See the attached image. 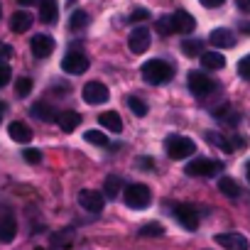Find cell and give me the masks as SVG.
Returning a JSON list of instances; mask_svg holds the SVG:
<instances>
[{"label":"cell","mask_w":250,"mask_h":250,"mask_svg":"<svg viewBox=\"0 0 250 250\" xmlns=\"http://www.w3.org/2000/svg\"><path fill=\"white\" fill-rule=\"evenodd\" d=\"M150 42H152V35H150L147 27H135V30L130 32V37H128V47H130L133 54L147 52V49H150Z\"/></svg>","instance_id":"ba28073f"},{"label":"cell","mask_w":250,"mask_h":250,"mask_svg":"<svg viewBox=\"0 0 250 250\" xmlns=\"http://www.w3.org/2000/svg\"><path fill=\"white\" fill-rule=\"evenodd\" d=\"M187 83H189V91L194 93V96H208L211 91H213V81H211V76H206L204 71H189V76H187Z\"/></svg>","instance_id":"8992f818"},{"label":"cell","mask_w":250,"mask_h":250,"mask_svg":"<svg viewBox=\"0 0 250 250\" xmlns=\"http://www.w3.org/2000/svg\"><path fill=\"white\" fill-rule=\"evenodd\" d=\"M30 91H32V79L20 76V79L15 81V93H18L20 98H27V96H30Z\"/></svg>","instance_id":"f546056e"},{"label":"cell","mask_w":250,"mask_h":250,"mask_svg":"<svg viewBox=\"0 0 250 250\" xmlns=\"http://www.w3.org/2000/svg\"><path fill=\"white\" fill-rule=\"evenodd\" d=\"M218 191H221V194H226V196H230V199H235V196L240 194L238 184H235L230 177H221V179H218Z\"/></svg>","instance_id":"603a6c76"},{"label":"cell","mask_w":250,"mask_h":250,"mask_svg":"<svg viewBox=\"0 0 250 250\" xmlns=\"http://www.w3.org/2000/svg\"><path fill=\"white\" fill-rule=\"evenodd\" d=\"M138 165H140V167H155V162H152V160H147V157H140V160H138Z\"/></svg>","instance_id":"60d3db41"},{"label":"cell","mask_w":250,"mask_h":250,"mask_svg":"<svg viewBox=\"0 0 250 250\" xmlns=\"http://www.w3.org/2000/svg\"><path fill=\"white\" fill-rule=\"evenodd\" d=\"M213 115H216L218 120L228 123V125H235V123H238V113H235V110H230L228 105H226V108H216V110H213Z\"/></svg>","instance_id":"83f0119b"},{"label":"cell","mask_w":250,"mask_h":250,"mask_svg":"<svg viewBox=\"0 0 250 250\" xmlns=\"http://www.w3.org/2000/svg\"><path fill=\"white\" fill-rule=\"evenodd\" d=\"M32 22H35V18H32L27 10H18V13L10 18V30L20 35V32H27V30L32 27Z\"/></svg>","instance_id":"e0dca14e"},{"label":"cell","mask_w":250,"mask_h":250,"mask_svg":"<svg viewBox=\"0 0 250 250\" xmlns=\"http://www.w3.org/2000/svg\"><path fill=\"white\" fill-rule=\"evenodd\" d=\"M98 123L103 125L105 130H110V133H120V130H123V120H120V115H118L115 110L101 113V115H98Z\"/></svg>","instance_id":"d6986e66"},{"label":"cell","mask_w":250,"mask_h":250,"mask_svg":"<svg viewBox=\"0 0 250 250\" xmlns=\"http://www.w3.org/2000/svg\"><path fill=\"white\" fill-rule=\"evenodd\" d=\"M81 93H83V101H86L88 105H101V103H105V101L110 98L108 86L101 83V81H88Z\"/></svg>","instance_id":"5b68a950"},{"label":"cell","mask_w":250,"mask_h":250,"mask_svg":"<svg viewBox=\"0 0 250 250\" xmlns=\"http://www.w3.org/2000/svg\"><path fill=\"white\" fill-rule=\"evenodd\" d=\"M201 64H204V69L218 71V69L226 66V57L218 54V52H201Z\"/></svg>","instance_id":"ffe728a7"},{"label":"cell","mask_w":250,"mask_h":250,"mask_svg":"<svg viewBox=\"0 0 250 250\" xmlns=\"http://www.w3.org/2000/svg\"><path fill=\"white\" fill-rule=\"evenodd\" d=\"M10 81V66L8 64H0V88Z\"/></svg>","instance_id":"8d00e7d4"},{"label":"cell","mask_w":250,"mask_h":250,"mask_svg":"<svg viewBox=\"0 0 250 250\" xmlns=\"http://www.w3.org/2000/svg\"><path fill=\"white\" fill-rule=\"evenodd\" d=\"M165 152L169 155V160H187L196 152V145L191 138H184V135H169L165 140Z\"/></svg>","instance_id":"7a4b0ae2"},{"label":"cell","mask_w":250,"mask_h":250,"mask_svg":"<svg viewBox=\"0 0 250 250\" xmlns=\"http://www.w3.org/2000/svg\"><path fill=\"white\" fill-rule=\"evenodd\" d=\"M169 22H172V32H177V35H191L196 27L194 15H189L187 10H177L174 15H169Z\"/></svg>","instance_id":"8fae6325"},{"label":"cell","mask_w":250,"mask_h":250,"mask_svg":"<svg viewBox=\"0 0 250 250\" xmlns=\"http://www.w3.org/2000/svg\"><path fill=\"white\" fill-rule=\"evenodd\" d=\"M13 57V47L10 44H0V64H5Z\"/></svg>","instance_id":"74e56055"},{"label":"cell","mask_w":250,"mask_h":250,"mask_svg":"<svg viewBox=\"0 0 250 250\" xmlns=\"http://www.w3.org/2000/svg\"><path fill=\"white\" fill-rule=\"evenodd\" d=\"M140 74H143V79H145L147 83L162 86V83H167V81L174 76V69H172V64L165 62V59H150V62L143 64Z\"/></svg>","instance_id":"6da1fadb"},{"label":"cell","mask_w":250,"mask_h":250,"mask_svg":"<svg viewBox=\"0 0 250 250\" xmlns=\"http://www.w3.org/2000/svg\"><path fill=\"white\" fill-rule=\"evenodd\" d=\"M208 42L213 47H218V49H230V47H235V35L230 30H226V27H218V30H211Z\"/></svg>","instance_id":"5bb4252c"},{"label":"cell","mask_w":250,"mask_h":250,"mask_svg":"<svg viewBox=\"0 0 250 250\" xmlns=\"http://www.w3.org/2000/svg\"><path fill=\"white\" fill-rule=\"evenodd\" d=\"M147 18H150V13H147L145 8H135V10L130 13V20H133V22H143V20H147Z\"/></svg>","instance_id":"d590c367"},{"label":"cell","mask_w":250,"mask_h":250,"mask_svg":"<svg viewBox=\"0 0 250 250\" xmlns=\"http://www.w3.org/2000/svg\"><path fill=\"white\" fill-rule=\"evenodd\" d=\"M226 0H201V5L204 8H218V5H223Z\"/></svg>","instance_id":"f35d334b"},{"label":"cell","mask_w":250,"mask_h":250,"mask_svg":"<svg viewBox=\"0 0 250 250\" xmlns=\"http://www.w3.org/2000/svg\"><path fill=\"white\" fill-rule=\"evenodd\" d=\"M0 13H3V8H0Z\"/></svg>","instance_id":"bcb514c9"},{"label":"cell","mask_w":250,"mask_h":250,"mask_svg":"<svg viewBox=\"0 0 250 250\" xmlns=\"http://www.w3.org/2000/svg\"><path fill=\"white\" fill-rule=\"evenodd\" d=\"M20 5H35V0H18Z\"/></svg>","instance_id":"ee69618b"},{"label":"cell","mask_w":250,"mask_h":250,"mask_svg":"<svg viewBox=\"0 0 250 250\" xmlns=\"http://www.w3.org/2000/svg\"><path fill=\"white\" fill-rule=\"evenodd\" d=\"M245 177H248V182H250V162L245 165Z\"/></svg>","instance_id":"f6af8a7d"},{"label":"cell","mask_w":250,"mask_h":250,"mask_svg":"<svg viewBox=\"0 0 250 250\" xmlns=\"http://www.w3.org/2000/svg\"><path fill=\"white\" fill-rule=\"evenodd\" d=\"M206 138H208V143H213L216 147H221L223 152H233L235 147H233V140H228V138H223V135H218V133H206Z\"/></svg>","instance_id":"4316f807"},{"label":"cell","mask_w":250,"mask_h":250,"mask_svg":"<svg viewBox=\"0 0 250 250\" xmlns=\"http://www.w3.org/2000/svg\"><path fill=\"white\" fill-rule=\"evenodd\" d=\"M140 235H145V238H152V235H165V226L162 223H147V226H143L140 228Z\"/></svg>","instance_id":"1f68e13d"},{"label":"cell","mask_w":250,"mask_h":250,"mask_svg":"<svg viewBox=\"0 0 250 250\" xmlns=\"http://www.w3.org/2000/svg\"><path fill=\"white\" fill-rule=\"evenodd\" d=\"M57 18H59L57 0H40V20L44 25H52V22H57Z\"/></svg>","instance_id":"2e32d148"},{"label":"cell","mask_w":250,"mask_h":250,"mask_svg":"<svg viewBox=\"0 0 250 250\" xmlns=\"http://www.w3.org/2000/svg\"><path fill=\"white\" fill-rule=\"evenodd\" d=\"M83 138H86V143L98 145V147H105V145H108V138H105L103 133H98V130H86V133H83Z\"/></svg>","instance_id":"4dcf8cb0"},{"label":"cell","mask_w":250,"mask_h":250,"mask_svg":"<svg viewBox=\"0 0 250 250\" xmlns=\"http://www.w3.org/2000/svg\"><path fill=\"white\" fill-rule=\"evenodd\" d=\"M15 230H18L15 221H13V218H5L3 223H0V240H3V243H10V240L15 238Z\"/></svg>","instance_id":"d4e9b609"},{"label":"cell","mask_w":250,"mask_h":250,"mask_svg":"<svg viewBox=\"0 0 250 250\" xmlns=\"http://www.w3.org/2000/svg\"><path fill=\"white\" fill-rule=\"evenodd\" d=\"M79 204H81V208H86V211H91V213H101L103 206H105V196H103L101 191L83 189V191H79Z\"/></svg>","instance_id":"9c48e42d"},{"label":"cell","mask_w":250,"mask_h":250,"mask_svg":"<svg viewBox=\"0 0 250 250\" xmlns=\"http://www.w3.org/2000/svg\"><path fill=\"white\" fill-rule=\"evenodd\" d=\"M103 191H105L110 199H115L118 194H123V179L115 177V174H110V177L105 179V184H103Z\"/></svg>","instance_id":"7402d4cb"},{"label":"cell","mask_w":250,"mask_h":250,"mask_svg":"<svg viewBox=\"0 0 250 250\" xmlns=\"http://www.w3.org/2000/svg\"><path fill=\"white\" fill-rule=\"evenodd\" d=\"M57 123H59V128H62L64 133H74L76 125L81 123V115H79L76 110H64V113L57 115Z\"/></svg>","instance_id":"ac0fdd59"},{"label":"cell","mask_w":250,"mask_h":250,"mask_svg":"<svg viewBox=\"0 0 250 250\" xmlns=\"http://www.w3.org/2000/svg\"><path fill=\"white\" fill-rule=\"evenodd\" d=\"M30 49L37 59H47L52 52H54V40L49 35H35L32 42H30Z\"/></svg>","instance_id":"4fadbf2b"},{"label":"cell","mask_w":250,"mask_h":250,"mask_svg":"<svg viewBox=\"0 0 250 250\" xmlns=\"http://www.w3.org/2000/svg\"><path fill=\"white\" fill-rule=\"evenodd\" d=\"M8 133H10V138H13L15 143H20V145H27V143L32 140V130L27 128L25 123H20V120H15V123L8 125Z\"/></svg>","instance_id":"9a60e30c"},{"label":"cell","mask_w":250,"mask_h":250,"mask_svg":"<svg viewBox=\"0 0 250 250\" xmlns=\"http://www.w3.org/2000/svg\"><path fill=\"white\" fill-rule=\"evenodd\" d=\"M223 169V165L218 162V160H208V157H196V160H191L189 165H187V174L189 177H213V174H218Z\"/></svg>","instance_id":"277c9868"},{"label":"cell","mask_w":250,"mask_h":250,"mask_svg":"<svg viewBox=\"0 0 250 250\" xmlns=\"http://www.w3.org/2000/svg\"><path fill=\"white\" fill-rule=\"evenodd\" d=\"M221 248H226V250H248L250 248V243H248V238L243 235V233H235V230H228V233H218L216 238H213Z\"/></svg>","instance_id":"30bf717a"},{"label":"cell","mask_w":250,"mask_h":250,"mask_svg":"<svg viewBox=\"0 0 250 250\" xmlns=\"http://www.w3.org/2000/svg\"><path fill=\"white\" fill-rule=\"evenodd\" d=\"M88 25V13L86 10H74L71 18H69V27L71 30H83Z\"/></svg>","instance_id":"484cf974"},{"label":"cell","mask_w":250,"mask_h":250,"mask_svg":"<svg viewBox=\"0 0 250 250\" xmlns=\"http://www.w3.org/2000/svg\"><path fill=\"white\" fill-rule=\"evenodd\" d=\"M32 115L37 118V120H42V123H54L57 120V110L49 105V103H35L32 105Z\"/></svg>","instance_id":"44dd1931"},{"label":"cell","mask_w":250,"mask_h":250,"mask_svg":"<svg viewBox=\"0 0 250 250\" xmlns=\"http://www.w3.org/2000/svg\"><path fill=\"white\" fill-rule=\"evenodd\" d=\"M123 201L130 208H147L152 201V191L145 184H130L123 189Z\"/></svg>","instance_id":"3957f363"},{"label":"cell","mask_w":250,"mask_h":250,"mask_svg":"<svg viewBox=\"0 0 250 250\" xmlns=\"http://www.w3.org/2000/svg\"><path fill=\"white\" fill-rule=\"evenodd\" d=\"M240 30H243L245 35H250V22H243V25H240Z\"/></svg>","instance_id":"7bdbcfd3"},{"label":"cell","mask_w":250,"mask_h":250,"mask_svg":"<svg viewBox=\"0 0 250 250\" xmlns=\"http://www.w3.org/2000/svg\"><path fill=\"white\" fill-rule=\"evenodd\" d=\"M182 52H184L187 57H201L204 42H201V40H184V42H182Z\"/></svg>","instance_id":"cb8c5ba5"},{"label":"cell","mask_w":250,"mask_h":250,"mask_svg":"<svg viewBox=\"0 0 250 250\" xmlns=\"http://www.w3.org/2000/svg\"><path fill=\"white\" fill-rule=\"evenodd\" d=\"M22 157H25V162H30V165L42 162V152H40V150H32V147H27V150L22 152Z\"/></svg>","instance_id":"836d02e7"},{"label":"cell","mask_w":250,"mask_h":250,"mask_svg":"<svg viewBox=\"0 0 250 250\" xmlns=\"http://www.w3.org/2000/svg\"><path fill=\"white\" fill-rule=\"evenodd\" d=\"M5 110H8V105H5L3 101H0V120H3V115H5Z\"/></svg>","instance_id":"b9f144b4"},{"label":"cell","mask_w":250,"mask_h":250,"mask_svg":"<svg viewBox=\"0 0 250 250\" xmlns=\"http://www.w3.org/2000/svg\"><path fill=\"white\" fill-rule=\"evenodd\" d=\"M128 108H130L138 118L147 115V103H145L143 98H138V96H130V98H128Z\"/></svg>","instance_id":"f1b7e54d"},{"label":"cell","mask_w":250,"mask_h":250,"mask_svg":"<svg viewBox=\"0 0 250 250\" xmlns=\"http://www.w3.org/2000/svg\"><path fill=\"white\" fill-rule=\"evenodd\" d=\"M238 74H240L243 79H248V81H250V54H248V57H243V59L238 62Z\"/></svg>","instance_id":"e575fe53"},{"label":"cell","mask_w":250,"mask_h":250,"mask_svg":"<svg viewBox=\"0 0 250 250\" xmlns=\"http://www.w3.org/2000/svg\"><path fill=\"white\" fill-rule=\"evenodd\" d=\"M172 213H174V218H177L187 230H196V228H199V211H196L191 204H177V206L172 208Z\"/></svg>","instance_id":"52a82bcc"},{"label":"cell","mask_w":250,"mask_h":250,"mask_svg":"<svg viewBox=\"0 0 250 250\" xmlns=\"http://www.w3.org/2000/svg\"><path fill=\"white\" fill-rule=\"evenodd\" d=\"M235 5H238L243 13H248V15H250V0H235Z\"/></svg>","instance_id":"ab89813d"},{"label":"cell","mask_w":250,"mask_h":250,"mask_svg":"<svg viewBox=\"0 0 250 250\" xmlns=\"http://www.w3.org/2000/svg\"><path fill=\"white\" fill-rule=\"evenodd\" d=\"M155 27H157L160 35H174V32H172V22H169V15H167V18H160Z\"/></svg>","instance_id":"d6a6232c"},{"label":"cell","mask_w":250,"mask_h":250,"mask_svg":"<svg viewBox=\"0 0 250 250\" xmlns=\"http://www.w3.org/2000/svg\"><path fill=\"white\" fill-rule=\"evenodd\" d=\"M88 69V57L86 54H81V52H71V54H66L64 59H62V71L64 74H83Z\"/></svg>","instance_id":"7c38bea8"}]
</instances>
